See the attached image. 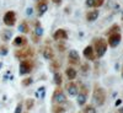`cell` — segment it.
I'll return each mask as SVG.
<instances>
[{
	"label": "cell",
	"instance_id": "17",
	"mask_svg": "<svg viewBox=\"0 0 123 113\" xmlns=\"http://www.w3.org/2000/svg\"><path fill=\"white\" fill-rule=\"evenodd\" d=\"M86 97H87V95L83 94V92H79V94H78V100H76L78 105L79 106H84L86 103Z\"/></svg>",
	"mask_w": 123,
	"mask_h": 113
},
{
	"label": "cell",
	"instance_id": "31",
	"mask_svg": "<svg viewBox=\"0 0 123 113\" xmlns=\"http://www.w3.org/2000/svg\"><path fill=\"white\" fill-rule=\"evenodd\" d=\"M31 14H32V9H27V15H31Z\"/></svg>",
	"mask_w": 123,
	"mask_h": 113
},
{
	"label": "cell",
	"instance_id": "33",
	"mask_svg": "<svg viewBox=\"0 0 123 113\" xmlns=\"http://www.w3.org/2000/svg\"><path fill=\"white\" fill-rule=\"evenodd\" d=\"M118 105H121V100H117L116 101V106H118Z\"/></svg>",
	"mask_w": 123,
	"mask_h": 113
},
{
	"label": "cell",
	"instance_id": "7",
	"mask_svg": "<svg viewBox=\"0 0 123 113\" xmlns=\"http://www.w3.org/2000/svg\"><path fill=\"white\" fill-rule=\"evenodd\" d=\"M33 55V50L32 48H25V49H20V50H16L15 52V57L16 58H20V59H28L30 57Z\"/></svg>",
	"mask_w": 123,
	"mask_h": 113
},
{
	"label": "cell",
	"instance_id": "8",
	"mask_svg": "<svg viewBox=\"0 0 123 113\" xmlns=\"http://www.w3.org/2000/svg\"><path fill=\"white\" fill-rule=\"evenodd\" d=\"M53 38L55 41H65V39H68V33H67L65 30L58 28L55 32H54V35H53Z\"/></svg>",
	"mask_w": 123,
	"mask_h": 113
},
{
	"label": "cell",
	"instance_id": "2",
	"mask_svg": "<svg viewBox=\"0 0 123 113\" xmlns=\"http://www.w3.org/2000/svg\"><path fill=\"white\" fill-rule=\"evenodd\" d=\"M106 50H107V42H106V39H104V38L96 39L95 41V53H96L97 58L104 57L105 53H106Z\"/></svg>",
	"mask_w": 123,
	"mask_h": 113
},
{
	"label": "cell",
	"instance_id": "30",
	"mask_svg": "<svg viewBox=\"0 0 123 113\" xmlns=\"http://www.w3.org/2000/svg\"><path fill=\"white\" fill-rule=\"evenodd\" d=\"M104 4V0H95V5L94 6H101Z\"/></svg>",
	"mask_w": 123,
	"mask_h": 113
},
{
	"label": "cell",
	"instance_id": "35",
	"mask_svg": "<svg viewBox=\"0 0 123 113\" xmlns=\"http://www.w3.org/2000/svg\"><path fill=\"white\" fill-rule=\"evenodd\" d=\"M0 68H1V63H0Z\"/></svg>",
	"mask_w": 123,
	"mask_h": 113
},
{
	"label": "cell",
	"instance_id": "6",
	"mask_svg": "<svg viewBox=\"0 0 123 113\" xmlns=\"http://www.w3.org/2000/svg\"><path fill=\"white\" fill-rule=\"evenodd\" d=\"M65 100L67 98H65V95H64L63 90H62L60 87L55 89L54 94L52 96V101L54 102V103H57V105H60V103H63V102H65Z\"/></svg>",
	"mask_w": 123,
	"mask_h": 113
},
{
	"label": "cell",
	"instance_id": "5",
	"mask_svg": "<svg viewBox=\"0 0 123 113\" xmlns=\"http://www.w3.org/2000/svg\"><path fill=\"white\" fill-rule=\"evenodd\" d=\"M3 21L6 26H10V27H12L15 24H16V14L15 11H12V10H10V11H7L4 17H3Z\"/></svg>",
	"mask_w": 123,
	"mask_h": 113
},
{
	"label": "cell",
	"instance_id": "24",
	"mask_svg": "<svg viewBox=\"0 0 123 113\" xmlns=\"http://www.w3.org/2000/svg\"><path fill=\"white\" fill-rule=\"evenodd\" d=\"M115 32H119V27L117 26V25H113V26H112L108 31H107V33H115Z\"/></svg>",
	"mask_w": 123,
	"mask_h": 113
},
{
	"label": "cell",
	"instance_id": "34",
	"mask_svg": "<svg viewBox=\"0 0 123 113\" xmlns=\"http://www.w3.org/2000/svg\"><path fill=\"white\" fill-rule=\"evenodd\" d=\"M53 1H54V3H55V4H59V3H60V1H62V0H53Z\"/></svg>",
	"mask_w": 123,
	"mask_h": 113
},
{
	"label": "cell",
	"instance_id": "25",
	"mask_svg": "<svg viewBox=\"0 0 123 113\" xmlns=\"http://www.w3.org/2000/svg\"><path fill=\"white\" fill-rule=\"evenodd\" d=\"M31 84H32V79H31V77H26V79L22 80V85L24 86H28Z\"/></svg>",
	"mask_w": 123,
	"mask_h": 113
},
{
	"label": "cell",
	"instance_id": "26",
	"mask_svg": "<svg viewBox=\"0 0 123 113\" xmlns=\"http://www.w3.org/2000/svg\"><path fill=\"white\" fill-rule=\"evenodd\" d=\"M0 54H1V55H6V54H7V48H6L5 46L0 47Z\"/></svg>",
	"mask_w": 123,
	"mask_h": 113
},
{
	"label": "cell",
	"instance_id": "32",
	"mask_svg": "<svg viewBox=\"0 0 123 113\" xmlns=\"http://www.w3.org/2000/svg\"><path fill=\"white\" fill-rule=\"evenodd\" d=\"M117 113H123V107H121V108L117 111Z\"/></svg>",
	"mask_w": 123,
	"mask_h": 113
},
{
	"label": "cell",
	"instance_id": "29",
	"mask_svg": "<svg viewBox=\"0 0 123 113\" xmlns=\"http://www.w3.org/2000/svg\"><path fill=\"white\" fill-rule=\"evenodd\" d=\"M86 5H87L89 7L94 6V5H95V0H86Z\"/></svg>",
	"mask_w": 123,
	"mask_h": 113
},
{
	"label": "cell",
	"instance_id": "21",
	"mask_svg": "<svg viewBox=\"0 0 123 113\" xmlns=\"http://www.w3.org/2000/svg\"><path fill=\"white\" fill-rule=\"evenodd\" d=\"M83 112H84V113H96V109L94 108V106L89 105V106H86V107L83 109Z\"/></svg>",
	"mask_w": 123,
	"mask_h": 113
},
{
	"label": "cell",
	"instance_id": "28",
	"mask_svg": "<svg viewBox=\"0 0 123 113\" xmlns=\"http://www.w3.org/2000/svg\"><path fill=\"white\" fill-rule=\"evenodd\" d=\"M21 108H22V105H21V103H18V105L16 106V109H15V113H21V111H22Z\"/></svg>",
	"mask_w": 123,
	"mask_h": 113
},
{
	"label": "cell",
	"instance_id": "11",
	"mask_svg": "<svg viewBox=\"0 0 123 113\" xmlns=\"http://www.w3.org/2000/svg\"><path fill=\"white\" fill-rule=\"evenodd\" d=\"M84 57L87 59V60H95V50L91 46H87L85 47L84 49Z\"/></svg>",
	"mask_w": 123,
	"mask_h": 113
},
{
	"label": "cell",
	"instance_id": "14",
	"mask_svg": "<svg viewBox=\"0 0 123 113\" xmlns=\"http://www.w3.org/2000/svg\"><path fill=\"white\" fill-rule=\"evenodd\" d=\"M43 57L48 60H52L54 58V52L50 47H44L43 48Z\"/></svg>",
	"mask_w": 123,
	"mask_h": 113
},
{
	"label": "cell",
	"instance_id": "18",
	"mask_svg": "<svg viewBox=\"0 0 123 113\" xmlns=\"http://www.w3.org/2000/svg\"><path fill=\"white\" fill-rule=\"evenodd\" d=\"M12 37V32L11 31H9V30H4L3 31V33H1V39L5 41V42H7V41H10Z\"/></svg>",
	"mask_w": 123,
	"mask_h": 113
},
{
	"label": "cell",
	"instance_id": "22",
	"mask_svg": "<svg viewBox=\"0 0 123 113\" xmlns=\"http://www.w3.org/2000/svg\"><path fill=\"white\" fill-rule=\"evenodd\" d=\"M63 112H64V108L62 107L60 105L53 106V113H63Z\"/></svg>",
	"mask_w": 123,
	"mask_h": 113
},
{
	"label": "cell",
	"instance_id": "9",
	"mask_svg": "<svg viewBox=\"0 0 123 113\" xmlns=\"http://www.w3.org/2000/svg\"><path fill=\"white\" fill-rule=\"evenodd\" d=\"M68 59L71 64H78L79 60H80V57H79V53L76 52L75 49H70L69 50V54H68Z\"/></svg>",
	"mask_w": 123,
	"mask_h": 113
},
{
	"label": "cell",
	"instance_id": "27",
	"mask_svg": "<svg viewBox=\"0 0 123 113\" xmlns=\"http://www.w3.org/2000/svg\"><path fill=\"white\" fill-rule=\"evenodd\" d=\"M42 33H43L42 28L38 27V25H37V28H36V35H37V36H42Z\"/></svg>",
	"mask_w": 123,
	"mask_h": 113
},
{
	"label": "cell",
	"instance_id": "37",
	"mask_svg": "<svg viewBox=\"0 0 123 113\" xmlns=\"http://www.w3.org/2000/svg\"><path fill=\"white\" fill-rule=\"evenodd\" d=\"M122 76H123V74H122Z\"/></svg>",
	"mask_w": 123,
	"mask_h": 113
},
{
	"label": "cell",
	"instance_id": "4",
	"mask_svg": "<svg viewBox=\"0 0 123 113\" xmlns=\"http://www.w3.org/2000/svg\"><path fill=\"white\" fill-rule=\"evenodd\" d=\"M121 39H122V36L119 32H115V33H111L108 36V39L106 41L107 44L112 48H116L119 43H121Z\"/></svg>",
	"mask_w": 123,
	"mask_h": 113
},
{
	"label": "cell",
	"instance_id": "15",
	"mask_svg": "<svg viewBox=\"0 0 123 113\" xmlns=\"http://www.w3.org/2000/svg\"><path fill=\"white\" fill-rule=\"evenodd\" d=\"M97 17H98V11H97V10H91V11H89L86 14V20H87L89 22L95 21Z\"/></svg>",
	"mask_w": 123,
	"mask_h": 113
},
{
	"label": "cell",
	"instance_id": "1",
	"mask_svg": "<svg viewBox=\"0 0 123 113\" xmlns=\"http://www.w3.org/2000/svg\"><path fill=\"white\" fill-rule=\"evenodd\" d=\"M92 100L97 106H102L106 102V91L98 85H95L94 92H92Z\"/></svg>",
	"mask_w": 123,
	"mask_h": 113
},
{
	"label": "cell",
	"instance_id": "10",
	"mask_svg": "<svg viewBox=\"0 0 123 113\" xmlns=\"http://www.w3.org/2000/svg\"><path fill=\"white\" fill-rule=\"evenodd\" d=\"M67 91H68L69 96H78V94H79V89L74 83H68L67 84Z\"/></svg>",
	"mask_w": 123,
	"mask_h": 113
},
{
	"label": "cell",
	"instance_id": "13",
	"mask_svg": "<svg viewBox=\"0 0 123 113\" xmlns=\"http://www.w3.org/2000/svg\"><path fill=\"white\" fill-rule=\"evenodd\" d=\"M37 10H38V15L42 16L43 14H46V11L48 10V5L44 0H39L37 4Z\"/></svg>",
	"mask_w": 123,
	"mask_h": 113
},
{
	"label": "cell",
	"instance_id": "3",
	"mask_svg": "<svg viewBox=\"0 0 123 113\" xmlns=\"http://www.w3.org/2000/svg\"><path fill=\"white\" fill-rule=\"evenodd\" d=\"M32 68H33V64L30 59H25L20 63V66H18V73L20 75H26V74H30L32 71Z\"/></svg>",
	"mask_w": 123,
	"mask_h": 113
},
{
	"label": "cell",
	"instance_id": "36",
	"mask_svg": "<svg viewBox=\"0 0 123 113\" xmlns=\"http://www.w3.org/2000/svg\"><path fill=\"white\" fill-rule=\"evenodd\" d=\"M122 20H123V16H122Z\"/></svg>",
	"mask_w": 123,
	"mask_h": 113
},
{
	"label": "cell",
	"instance_id": "20",
	"mask_svg": "<svg viewBox=\"0 0 123 113\" xmlns=\"http://www.w3.org/2000/svg\"><path fill=\"white\" fill-rule=\"evenodd\" d=\"M18 31H21V32H24V33L30 32V28H28V26H27V22H26V21H24L21 25L18 26Z\"/></svg>",
	"mask_w": 123,
	"mask_h": 113
},
{
	"label": "cell",
	"instance_id": "19",
	"mask_svg": "<svg viewBox=\"0 0 123 113\" xmlns=\"http://www.w3.org/2000/svg\"><path fill=\"white\" fill-rule=\"evenodd\" d=\"M62 74L59 73V71H57V73H54V83H55V85L57 86H60V84H62Z\"/></svg>",
	"mask_w": 123,
	"mask_h": 113
},
{
	"label": "cell",
	"instance_id": "16",
	"mask_svg": "<svg viewBox=\"0 0 123 113\" xmlns=\"http://www.w3.org/2000/svg\"><path fill=\"white\" fill-rule=\"evenodd\" d=\"M65 74H67V76H68V79L69 80H74L75 77H76V70L74 69V68H71V66H69V68H67V70H65Z\"/></svg>",
	"mask_w": 123,
	"mask_h": 113
},
{
	"label": "cell",
	"instance_id": "12",
	"mask_svg": "<svg viewBox=\"0 0 123 113\" xmlns=\"http://www.w3.org/2000/svg\"><path fill=\"white\" fill-rule=\"evenodd\" d=\"M12 44L15 47H24L27 44V38L25 36H17L15 37V39L12 41Z\"/></svg>",
	"mask_w": 123,
	"mask_h": 113
},
{
	"label": "cell",
	"instance_id": "23",
	"mask_svg": "<svg viewBox=\"0 0 123 113\" xmlns=\"http://www.w3.org/2000/svg\"><path fill=\"white\" fill-rule=\"evenodd\" d=\"M33 105H35V100L30 98V100H27V101H26V108H27V109H32Z\"/></svg>",
	"mask_w": 123,
	"mask_h": 113
}]
</instances>
